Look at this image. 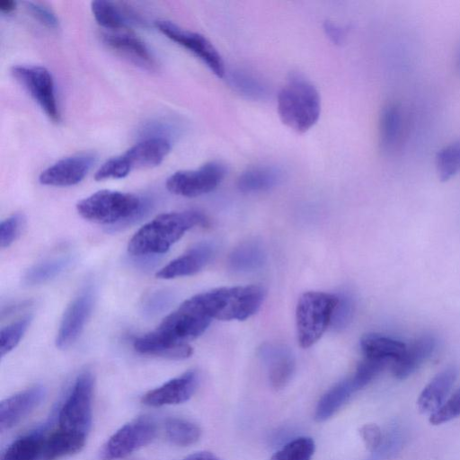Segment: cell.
<instances>
[{
    "label": "cell",
    "mask_w": 460,
    "mask_h": 460,
    "mask_svg": "<svg viewBox=\"0 0 460 460\" xmlns=\"http://www.w3.org/2000/svg\"><path fill=\"white\" fill-rule=\"evenodd\" d=\"M165 433L172 444L188 447L199 439L201 430L198 425L190 420L170 418L165 422Z\"/></svg>",
    "instance_id": "obj_33"
},
{
    "label": "cell",
    "mask_w": 460,
    "mask_h": 460,
    "mask_svg": "<svg viewBox=\"0 0 460 460\" xmlns=\"http://www.w3.org/2000/svg\"><path fill=\"white\" fill-rule=\"evenodd\" d=\"M324 31L328 38L335 44L342 42L345 32L344 30L332 22H325L323 26Z\"/></svg>",
    "instance_id": "obj_43"
},
{
    "label": "cell",
    "mask_w": 460,
    "mask_h": 460,
    "mask_svg": "<svg viewBox=\"0 0 460 460\" xmlns=\"http://www.w3.org/2000/svg\"><path fill=\"white\" fill-rule=\"evenodd\" d=\"M16 9V2L13 0L0 1V11L3 13H12Z\"/></svg>",
    "instance_id": "obj_45"
},
{
    "label": "cell",
    "mask_w": 460,
    "mask_h": 460,
    "mask_svg": "<svg viewBox=\"0 0 460 460\" xmlns=\"http://www.w3.org/2000/svg\"><path fill=\"white\" fill-rule=\"evenodd\" d=\"M211 321L194 296L165 316L156 330L175 341L189 343L201 335Z\"/></svg>",
    "instance_id": "obj_7"
},
{
    "label": "cell",
    "mask_w": 460,
    "mask_h": 460,
    "mask_svg": "<svg viewBox=\"0 0 460 460\" xmlns=\"http://www.w3.org/2000/svg\"><path fill=\"white\" fill-rule=\"evenodd\" d=\"M155 26L171 40L189 49L217 77L226 74L224 60L214 45L203 35L186 30L168 20H158Z\"/></svg>",
    "instance_id": "obj_11"
},
{
    "label": "cell",
    "mask_w": 460,
    "mask_h": 460,
    "mask_svg": "<svg viewBox=\"0 0 460 460\" xmlns=\"http://www.w3.org/2000/svg\"><path fill=\"white\" fill-rule=\"evenodd\" d=\"M278 113L288 128L305 133L318 120L321 99L315 87L299 76L292 77L278 95Z\"/></svg>",
    "instance_id": "obj_4"
},
{
    "label": "cell",
    "mask_w": 460,
    "mask_h": 460,
    "mask_svg": "<svg viewBox=\"0 0 460 460\" xmlns=\"http://www.w3.org/2000/svg\"><path fill=\"white\" fill-rule=\"evenodd\" d=\"M207 223L206 217L194 210L160 214L135 233L128 251L136 256L164 253L185 232Z\"/></svg>",
    "instance_id": "obj_1"
},
{
    "label": "cell",
    "mask_w": 460,
    "mask_h": 460,
    "mask_svg": "<svg viewBox=\"0 0 460 460\" xmlns=\"http://www.w3.org/2000/svg\"><path fill=\"white\" fill-rule=\"evenodd\" d=\"M435 167L442 181L460 172V138L447 144L437 152Z\"/></svg>",
    "instance_id": "obj_32"
},
{
    "label": "cell",
    "mask_w": 460,
    "mask_h": 460,
    "mask_svg": "<svg viewBox=\"0 0 460 460\" xmlns=\"http://www.w3.org/2000/svg\"><path fill=\"white\" fill-rule=\"evenodd\" d=\"M457 374L455 367H447L437 374L421 391L418 399L419 410L430 414L436 411L445 402Z\"/></svg>",
    "instance_id": "obj_22"
},
{
    "label": "cell",
    "mask_w": 460,
    "mask_h": 460,
    "mask_svg": "<svg viewBox=\"0 0 460 460\" xmlns=\"http://www.w3.org/2000/svg\"><path fill=\"white\" fill-rule=\"evenodd\" d=\"M149 208L146 199L111 190H98L76 204L82 217L102 225H128L141 218Z\"/></svg>",
    "instance_id": "obj_2"
},
{
    "label": "cell",
    "mask_w": 460,
    "mask_h": 460,
    "mask_svg": "<svg viewBox=\"0 0 460 460\" xmlns=\"http://www.w3.org/2000/svg\"><path fill=\"white\" fill-rule=\"evenodd\" d=\"M314 449L315 445L313 438L299 437L276 451L270 460H311Z\"/></svg>",
    "instance_id": "obj_35"
},
{
    "label": "cell",
    "mask_w": 460,
    "mask_h": 460,
    "mask_svg": "<svg viewBox=\"0 0 460 460\" xmlns=\"http://www.w3.org/2000/svg\"><path fill=\"white\" fill-rule=\"evenodd\" d=\"M460 416V388L429 416V422L439 425Z\"/></svg>",
    "instance_id": "obj_38"
},
{
    "label": "cell",
    "mask_w": 460,
    "mask_h": 460,
    "mask_svg": "<svg viewBox=\"0 0 460 460\" xmlns=\"http://www.w3.org/2000/svg\"><path fill=\"white\" fill-rule=\"evenodd\" d=\"M84 435L66 431L58 428L45 437L40 460H56L80 451L85 444Z\"/></svg>",
    "instance_id": "obj_24"
},
{
    "label": "cell",
    "mask_w": 460,
    "mask_h": 460,
    "mask_svg": "<svg viewBox=\"0 0 460 460\" xmlns=\"http://www.w3.org/2000/svg\"><path fill=\"white\" fill-rule=\"evenodd\" d=\"M31 320L32 316L28 314L1 329L0 353L2 357L18 345Z\"/></svg>",
    "instance_id": "obj_36"
},
{
    "label": "cell",
    "mask_w": 460,
    "mask_h": 460,
    "mask_svg": "<svg viewBox=\"0 0 460 460\" xmlns=\"http://www.w3.org/2000/svg\"><path fill=\"white\" fill-rule=\"evenodd\" d=\"M213 320H245L261 307L265 290L257 285L219 288L195 296Z\"/></svg>",
    "instance_id": "obj_3"
},
{
    "label": "cell",
    "mask_w": 460,
    "mask_h": 460,
    "mask_svg": "<svg viewBox=\"0 0 460 460\" xmlns=\"http://www.w3.org/2000/svg\"><path fill=\"white\" fill-rule=\"evenodd\" d=\"M93 377L88 372L81 373L58 414V429L87 436L92 425V400Z\"/></svg>",
    "instance_id": "obj_6"
},
{
    "label": "cell",
    "mask_w": 460,
    "mask_h": 460,
    "mask_svg": "<svg viewBox=\"0 0 460 460\" xmlns=\"http://www.w3.org/2000/svg\"><path fill=\"white\" fill-rule=\"evenodd\" d=\"M156 435L155 424L147 418H138L119 429L102 446V460H118L148 445Z\"/></svg>",
    "instance_id": "obj_10"
},
{
    "label": "cell",
    "mask_w": 460,
    "mask_h": 460,
    "mask_svg": "<svg viewBox=\"0 0 460 460\" xmlns=\"http://www.w3.org/2000/svg\"><path fill=\"white\" fill-rule=\"evenodd\" d=\"M339 296L310 291L298 299L296 309L297 339L303 348L314 344L332 323Z\"/></svg>",
    "instance_id": "obj_5"
},
{
    "label": "cell",
    "mask_w": 460,
    "mask_h": 460,
    "mask_svg": "<svg viewBox=\"0 0 460 460\" xmlns=\"http://www.w3.org/2000/svg\"><path fill=\"white\" fill-rule=\"evenodd\" d=\"M357 391L358 389L352 376L336 384L319 400L314 412L315 420L321 422L331 418Z\"/></svg>",
    "instance_id": "obj_26"
},
{
    "label": "cell",
    "mask_w": 460,
    "mask_h": 460,
    "mask_svg": "<svg viewBox=\"0 0 460 460\" xmlns=\"http://www.w3.org/2000/svg\"><path fill=\"white\" fill-rule=\"evenodd\" d=\"M181 460H222L211 452L200 451L193 453Z\"/></svg>",
    "instance_id": "obj_44"
},
{
    "label": "cell",
    "mask_w": 460,
    "mask_h": 460,
    "mask_svg": "<svg viewBox=\"0 0 460 460\" xmlns=\"http://www.w3.org/2000/svg\"><path fill=\"white\" fill-rule=\"evenodd\" d=\"M45 394V388L36 385L2 401L0 403L1 431L10 429L19 423L41 402Z\"/></svg>",
    "instance_id": "obj_16"
},
{
    "label": "cell",
    "mask_w": 460,
    "mask_h": 460,
    "mask_svg": "<svg viewBox=\"0 0 460 460\" xmlns=\"http://www.w3.org/2000/svg\"><path fill=\"white\" fill-rule=\"evenodd\" d=\"M353 314L354 303L352 298L348 296H339L331 324L336 329H343L349 324Z\"/></svg>",
    "instance_id": "obj_40"
},
{
    "label": "cell",
    "mask_w": 460,
    "mask_h": 460,
    "mask_svg": "<svg viewBox=\"0 0 460 460\" xmlns=\"http://www.w3.org/2000/svg\"><path fill=\"white\" fill-rule=\"evenodd\" d=\"M26 9L36 20L49 29L58 28V19L49 6L40 2L27 1Z\"/></svg>",
    "instance_id": "obj_41"
},
{
    "label": "cell",
    "mask_w": 460,
    "mask_h": 460,
    "mask_svg": "<svg viewBox=\"0 0 460 460\" xmlns=\"http://www.w3.org/2000/svg\"><path fill=\"white\" fill-rule=\"evenodd\" d=\"M437 339L432 334H424L417 338L406 349L402 355L393 362L392 371L395 377L404 379L411 375L434 352Z\"/></svg>",
    "instance_id": "obj_21"
},
{
    "label": "cell",
    "mask_w": 460,
    "mask_h": 460,
    "mask_svg": "<svg viewBox=\"0 0 460 460\" xmlns=\"http://www.w3.org/2000/svg\"><path fill=\"white\" fill-rule=\"evenodd\" d=\"M266 261L262 245L256 241H248L235 247L229 256L230 268L238 272H250L261 268Z\"/></svg>",
    "instance_id": "obj_28"
},
{
    "label": "cell",
    "mask_w": 460,
    "mask_h": 460,
    "mask_svg": "<svg viewBox=\"0 0 460 460\" xmlns=\"http://www.w3.org/2000/svg\"><path fill=\"white\" fill-rule=\"evenodd\" d=\"M71 262V258L60 256L39 262L26 270L23 282L26 285H39L58 276Z\"/></svg>",
    "instance_id": "obj_31"
},
{
    "label": "cell",
    "mask_w": 460,
    "mask_h": 460,
    "mask_svg": "<svg viewBox=\"0 0 460 460\" xmlns=\"http://www.w3.org/2000/svg\"><path fill=\"white\" fill-rule=\"evenodd\" d=\"M198 384V373L190 370L148 391L143 395L142 402L151 407L182 403L193 395Z\"/></svg>",
    "instance_id": "obj_14"
},
{
    "label": "cell",
    "mask_w": 460,
    "mask_h": 460,
    "mask_svg": "<svg viewBox=\"0 0 460 460\" xmlns=\"http://www.w3.org/2000/svg\"><path fill=\"white\" fill-rule=\"evenodd\" d=\"M103 43L117 55L141 69L155 71L156 61L147 46L129 31H114L102 35Z\"/></svg>",
    "instance_id": "obj_15"
},
{
    "label": "cell",
    "mask_w": 460,
    "mask_h": 460,
    "mask_svg": "<svg viewBox=\"0 0 460 460\" xmlns=\"http://www.w3.org/2000/svg\"><path fill=\"white\" fill-rule=\"evenodd\" d=\"M95 155L83 153L62 158L45 170L39 181L43 185L68 187L79 183L95 163Z\"/></svg>",
    "instance_id": "obj_12"
},
{
    "label": "cell",
    "mask_w": 460,
    "mask_h": 460,
    "mask_svg": "<svg viewBox=\"0 0 460 460\" xmlns=\"http://www.w3.org/2000/svg\"><path fill=\"white\" fill-rule=\"evenodd\" d=\"M44 438L40 432L22 436L9 445L1 460H40Z\"/></svg>",
    "instance_id": "obj_30"
},
{
    "label": "cell",
    "mask_w": 460,
    "mask_h": 460,
    "mask_svg": "<svg viewBox=\"0 0 460 460\" xmlns=\"http://www.w3.org/2000/svg\"><path fill=\"white\" fill-rule=\"evenodd\" d=\"M24 218L21 214H14L0 224V245L2 248L10 246L19 236Z\"/></svg>",
    "instance_id": "obj_39"
},
{
    "label": "cell",
    "mask_w": 460,
    "mask_h": 460,
    "mask_svg": "<svg viewBox=\"0 0 460 460\" xmlns=\"http://www.w3.org/2000/svg\"><path fill=\"white\" fill-rule=\"evenodd\" d=\"M226 174L224 164L211 161L194 170L175 172L167 179L165 185L172 194L194 198L214 190Z\"/></svg>",
    "instance_id": "obj_8"
},
{
    "label": "cell",
    "mask_w": 460,
    "mask_h": 460,
    "mask_svg": "<svg viewBox=\"0 0 460 460\" xmlns=\"http://www.w3.org/2000/svg\"><path fill=\"white\" fill-rule=\"evenodd\" d=\"M132 170L127 159L121 155L114 156L104 162L94 174L96 181L108 179H121Z\"/></svg>",
    "instance_id": "obj_37"
},
{
    "label": "cell",
    "mask_w": 460,
    "mask_h": 460,
    "mask_svg": "<svg viewBox=\"0 0 460 460\" xmlns=\"http://www.w3.org/2000/svg\"><path fill=\"white\" fill-rule=\"evenodd\" d=\"M11 74L52 121H60L54 80L46 67L17 65L12 67Z\"/></svg>",
    "instance_id": "obj_9"
},
{
    "label": "cell",
    "mask_w": 460,
    "mask_h": 460,
    "mask_svg": "<svg viewBox=\"0 0 460 460\" xmlns=\"http://www.w3.org/2000/svg\"><path fill=\"white\" fill-rule=\"evenodd\" d=\"M282 180V172L272 165H258L248 168L237 179L239 190L253 193L269 190Z\"/></svg>",
    "instance_id": "obj_25"
},
{
    "label": "cell",
    "mask_w": 460,
    "mask_h": 460,
    "mask_svg": "<svg viewBox=\"0 0 460 460\" xmlns=\"http://www.w3.org/2000/svg\"><path fill=\"white\" fill-rule=\"evenodd\" d=\"M93 295L90 288L84 290L67 306L56 338V346L66 349L82 332L93 309Z\"/></svg>",
    "instance_id": "obj_13"
},
{
    "label": "cell",
    "mask_w": 460,
    "mask_h": 460,
    "mask_svg": "<svg viewBox=\"0 0 460 460\" xmlns=\"http://www.w3.org/2000/svg\"><path fill=\"white\" fill-rule=\"evenodd\" d=\"M230 85L240 94L253 100L263 99L268 93L267 86L252 74L242 70L230 73Z\"/></svg>",
    "instance_id": "obj_34"
},
{
    "label": "cell",
    "mask_w": 460,
    "mask_h": 460,
    "mask_svg": "<svg viewBox=\"0 0 460 460\" xmlns=\"http://www.w3.org/2000/svg\"><path fill=\"white\" fill-rule=\"evenodd\" d=\"M91 9L100 26L115 32L128 31L129 14L128 12H122L116 4L105 0H96L91 3Z\"/></svg>",
    "instance_id": "obj_29"
},
{
    "label": "cell",
    "mask_w": 460,
    "mask_h": 460,
    "mask_svg": "<svg viewBox=\"0 0 460 460\" xmlns=\"http://www.w3.org/2000/svg\"><path fill=\"white\" fill-rule=\"evenodd\" d=\"M403 128L402 107L395 102L384 105L379 115L378 140L380 149L391 153L399 145Z\"/></svg>",
    "instance_id": "obj_23"
},
{
    "label": "cell",
    "mask_w": 460,
    "mask_h": 460,
    "mask_svg": "<svg viewBox=\"0 0 460 460\" xmlns=\"http://www.w3.org/2000/svg\"><path fill=\"white\" fill-rule=\"evenodd\" d=\"M261 356L268 366L271 385L275 389L283 388L295 371V358L291 351L281 345L266 344L261 349Z\"/></svg>",
    "instance_id": "obj_19"
},
{
    "label": "cell",
    "mask_w": 460,
    "mask_h": 460,
    "mask_svg": "<svg viewBox=\"0 0 460 460\" xmlns=\"http://www.w3.org/2000/svg\"><path fill=\"white\" fill-rule=\"evenodd\" d=\"M359 434L368 451L375 452L380 447L382 432L377 425L365 424L360 428Z\"/></svg>",
    "instance_id": "obj_42"
},
{
    "label": "cell",
    "mask_w": 460,
    "mask_h": 460,
    "mask_svg": "<svg viewBox=\"0 0 460 460\" xmlns=\"http://www.w3.org/2000/svg\"><path fill=\"white\" fill-rule=\"evenodd\" d=\"M215 247L210 243H200L178 258L170 261L157 273L156 278L171 279L193 275L202 270L211 260Z\"/></svg>",
    "instance_id": "obj_17"
},
{
    "label": "cell",
    "mask_w": 460,
    "mask_h": 460,
    "mask_svg": "<svg viewBox=\"0 0 460 460\" xmlns=\"http://www.w3.org/2000/svg\"><path fill=\"white\" fill-rule=\"evenodd\" d=\"M171 150L166 137H151L129 147L123 156L131 168H150L159 165Z\"/></svg>",
    "instance_id": "obj_20"
},
{
    "label": "cell",
    "mask_w": 460,
    "mask_h": 460,
    "mask_svg": "<svg viewBox=\"0 0 460 460\" xmlns=\"http://www.w3.org/2000/svg\"><path fill=\"white\" fill-rule=\"evenodd\" d=\"M360 347L366 358L387 362L397 360L406 349L403 342L376 333L363 336Z\"/></svg>",
    "instance_id": "obj_27"
},
{
    "label": "cell",
    "mask_w": 460,
    "mask_h": 460,
    "mask_svg": "<svg viewBox=\"0 0 460 460\" xmlns=\"http://www.w3.org/2000/svg\"><path fill=\"white\" fill-rule=\"evenodd\" d=\"M133 346L140 354L169 359H184L192 354L189 343L175 341L156 329L137 338Z\"/></svg>",
    "instance_id": "obj_18"
},
{
    "label": "cell",
    "mask_w": 460,
    "mask_h": 460,
    "mask_svg": "<svg viewBox=\"0 0 460 460\" xmlns=\"http://www.w3.org/2000/svg\"><path fill=\"white\" fill-rule=\"evenodd\" d=\"M456 64L457 70L460 73V42L458 43L456 50Z\"/></svg>",
    "instance_id": "obj_46"
}]
</instances>
